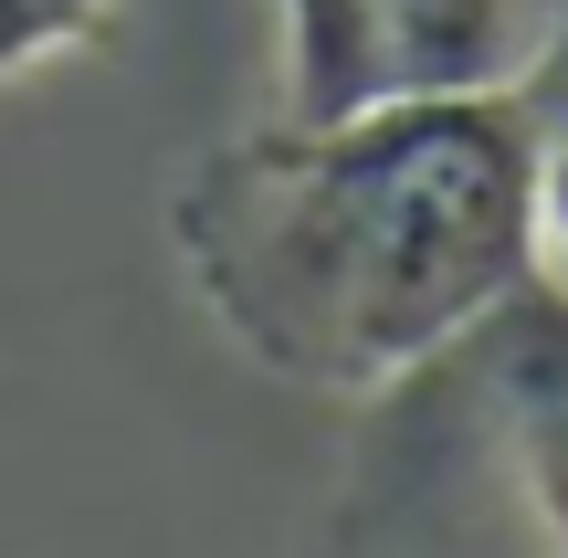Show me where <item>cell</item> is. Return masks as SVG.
Segmentation results:
<instances>
[{
	"label": "cell",
	"instance_id": "1",
	"mask_svg": "<svg viewBox=\"0 0 568 558\" xmlns=\"http://www.w3.org/2000/svg\"><path fill=\"white\" fill-rule=\"evenodd\" d=\"M548 138L516 84L368 95L211 148L169 201L190 295L295 390H410L537 264Z\"/></svg>",
	"mask_w": 568,
	"mask_h": 558
},
{
	"label": "cell",
	"instance_id": "2",
	"mask_svg": "<svg viewBox=\"0 0 568 558\" xmlns=\"http://www.w3.org/2000/svg\"><path fill=\"white\" fill-rule=\"evenodd\" d=\"M432 379L474 433L516 558H568V274L537 264L464 348L432 358Z\"/></svg>",
	"mask_w": 568,
	"mask_h": 558
},
{
	"label": "cell",
	"instance_id": "3",
	"mask_svg": "<svg viewBox=\"0 0 568 558\" xmlns=\"http://www.w3.org/2000/svg\"><path fill=\"white\" fill-rule=\"evenodd\" d=\"M548 0H347V105L506 84Z\"/></svg>",
	"mask_w": 568,
	"mask_h": 558
},
{
	"label": "cell",
	"instance_id": "4",
	"mask_svg": "<svg viewBox=\"0 0 568 558\" xmlns=\"http://www.w3.org/2000/svg\"><path fill=\"white\" fill-rule=\"evenodd\" d=\"M284 21V116L347 105V0H274Z\"/></svg>",
	"mask_w": 568,
	"mask_h": 558
},
{
	"label": "cell",
	"instance_id": "5",
	"mask_svg": "<svg viewBox=\"0 0 568 558\" xmlns=\"http://www.w3.org/2000/svg\"><path fill=\"white\" fill-rule=\"evenodd\" d=\"M105 21H116V0H0V84L105 42Z\"/></svg>",
	"mask_w": 568,
	"mask_h": 558
},
{
	"label": "cell",
	"instance_id": "6",
	"mask_svg": "<svg viewBox=\"0 0 568 558\" xmlns=\"http://www.w3.org/2000/svg\"><path fill=\"white\" fill-rule=\"evenodd\" d=\"M516 105L537 116V138H568V0H548L537 11V42H527V63H516Z\"/></svg>",
	"mask_w": 568,
	"mask_h": 558
},
{
	"label": "cell",
	"instance_id": "7",
	"mask_svg": "<svg viewBox=\"0 0 568 558\" xmlns=\"http://www.w3.org/2000/svg\"><path fill=\"white\" fill-rule=\"evenodd\" d=\"M537 222H548V264H568V138H548V169H537Z\"/></svg>",
	"mask_w": 568,
	"mask_h": 558
}]
</instances>
